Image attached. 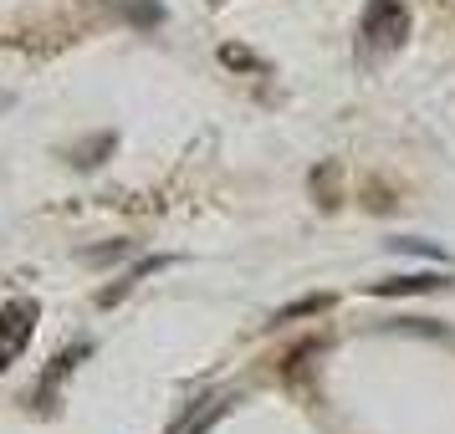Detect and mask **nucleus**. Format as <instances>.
<instances>
[{
    "label": "nucleus",
    "mask_w": 455,
    "mask_h": 434,
    "mask_svg": "<svg viewBox=\"0 0 455 434\" xmlns=\"http://www.w3.org/2000/svg\"><path fill=\"white\" fill-rule=\"evenodd\" d=\"M31 327H36V302L16 296V302H5V307H0V343H5L11 352L31 337Z\"/></svg>",
    "instance_id": "obj_2"
},
{
    "label": "nucleus",
    "mask_w": 455,
    "mask_h": 434,
    "mask_svg": "<svg viewBox=\"0 0 455 434\" xmlns=\"http://www.w3.org/2000/svg\"><path fill=\"white\" fill-rule=\"evenodd\" d=\"M128 241H113V246H103V250H83V261H118V256H128Z\"/></svg>",
    "instance_id": "obj_6"
},
{
    "label": "nucleus",
    "mask_w": 455,
    "mask_h": 434,
    "mask_svg": "<svg viewBox=\"0 0 455 434\" xmlns=\"http://www.w3.org/2000/svg\"><path fill=\"white\" fill-rule=\"evenodd\" d=\"M445 287V276L440 271H414V276H394V281H373L363 287L369 296H419V291H440Z\"/></svg>",
    "instance_id": "obj_3"
},
{
    "label": "nucleus",
    "mask_w": 455,
    "mask_h": 434,
    "mask_svg": "<svg viewBox=\"0 0 455 434\" xmlns=\"http://www.w3.org/2000/svg\"><path fill=\"white\" fill-rule=\"evenodd\" d=\"M328 307H332V296H323V291H317V296H302V302L282 307L271 322H297V317H312V312H328Z\"/></svg>",
    "instance_id": "obj_4"
},
{
    "label": "nucleus",
    "mask_w": 455,
    "mask_h": 434,
    "mask_svg": "<svg viewBox=\"0 0 455 434\" xmlns=\"http://www.w3.org/2000/svg\"><path fill=\"white\" fill-rule=\"evenodd\" d=\"M128 16H133L139 26H154V21H164V11H159L154 0H133V5H128Z\"/></svg>",
    "instance_id": "obj_5"
},
{
    "label": "nucleus",
    "mask_w": 455,
    "mask_h": 434,
    "mask_svg": "<svg viewBox=\"0 0 455 434\" xmlns=\"http://www.w3.org/2000/svg\"><path fill=\"white\" fill-rule=\"evenodd\" d=\"M220 57H226L230 67H261V62H256V57H251V51H241V46H226Z\"/></svg>",
    "instance_id": "obj_7"
},
{
    "label": "nucleus",
    "mask_w": 455,
    "mask_h": 434,
    "mask_svg": "<svg viewBox=\"0 0 455 434\" xmlns=\"http://www.w3.org/2000/svg\"><path fill=\"white\" fill-rule=\"evenodd\" d=\"M5 358H11V348H0V368H5Z\"/></svg>",
    "instance_id": "obj_9"
},
{
    "label": "nucleus",
    "mask_w": 455,
    "mask_h": 434,
    "mask_svg": "<svg viewBox=\"0 0 455 434\" xmlns=\"http://www.w3.org/2000/svg\"><path fill=\"white\" fill-rule=\"evenodd\" d=\"M5 107H11V92H0V113H5Z\"/></svg>",
    "instance_id": "obj_8"
},
{
    "label": "nucleus",
    "mask_w": 455,
    "mask_h": 434,
    "mask_svg": "<svg viewBox=\"0 0 455 434\" xmlns=\"http://www.w3.org/2000/svg\"><path fill=\"white\" fill-rule=\"evenodd\" d=\"M404 31H410V11H404L399 0H369V11H363V36H369L373 46H399Z\"/></svg>",
    "instance_id": "obj_1"
}]
</instances>
